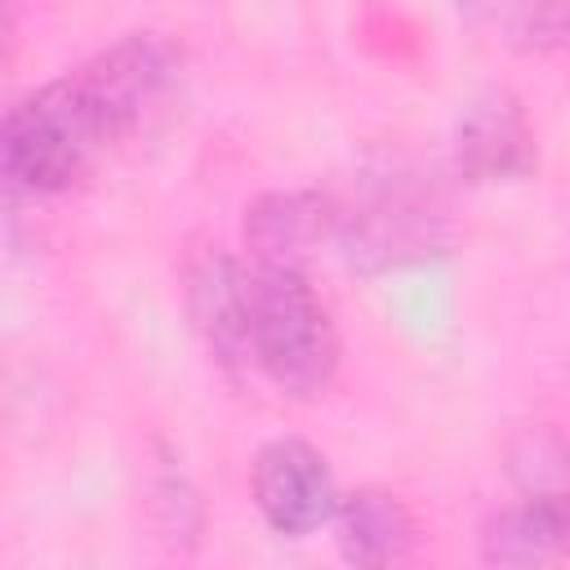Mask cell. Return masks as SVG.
<instances>
[{
  "mask_svg": "<svg viewBox=\"0 0 570 570\" xmlns=\"http://www.w3.org/2000/svg\"><path fill=\"white\" fill-rule=\"evenodd\" d=\"M183 89V49L129 31L76 71L0 111V187L58 196L85 183L120 142L147 134Z\"/></svg>",
  "mask_w": 570,
  "mask_h": 570,
  "instance_id": "1",
  "label": "cell"
},
{
  "mask_svg": "<svg viewBox=\"0 0 570 570\" xmlns=\"http://www.w3.org/2000/svg\"><path fill=\"white\" fill-rule=\"evenodd\" d=\"M343 361L338 325L303 267H249L245 365L294 401L321 396Z\"/></svg>",
  "mask_w": 570,
  "mask_h": 570,
  "instance_id": "2",
  "label": "cell"
},
{
  "mask_svg": "<svg viewBox=\"0 0 570 570\" xmlns=\"http://www.w3.org/2000/svg\"><path fill=\"white\" fill-rule=\"evenodd\" d=\"M454 223L441 191L401 160L374 165L352 196H334V245L361 272H396L450 254Z\"/></svg>",
  "mask_w": 570,
  "mask_h": 570,
  "instance_id": "3",
  "label": "cell"
},
{
  "mask_svg": "<svg viewBox=\"0 0 570 570\" xmlns=\"http://www.w3.org/2000/svg\"><path fill=\"white\" fill-rule=\"evenodd\" d=\"M254 503L263 512V521L285 534V539H303L321 525H330L334 503H338V485L330 472V459L298 436H276L254 454Z\"/></svg>",
  "mask_w": 570,
  "mask_h": 570,
  "instance_id": "4",
  "label": "cell"
},
{
  "mask_svg": "<svg viewBox=\"0 0 570 570\" xmlns=\"http://www.w3.org/2000/svg\"><path fill=\"white\" fill-rule=\"evenodd\" d=\"M539 165V138L508 89L468 102L454 129V169L468 183H517Z\"/></svg>",
  "mask_w": 570,
  "mask_h": 570,
  "instance_id": "5",
  "label": "cell"
},
{
  "mask_svg": "<svg viewBox=\"0 0 570 570\" xmlns=\"http://www.w3.org/2000/svg\"><path fill=\"white\" fill-rule=\"evenodd\" d=\"M245 245L263 267H307L321 245H334V191H263L245 205Z\"/></svg>",
  "mask_w": 570,
  "mask_h": 570,
  "instance_id": "6",
  "label": "cell"
},
{
  "mask_svg": "<svg viewBox=\"0 0 570 570\" xmlns=\"http://www.w3.org/2000/svg\"><path fill=\"white\" fill-rule=\"evenodd\" d=\"M245 294H249V267L236 254L209 249L187 272L191 325L205 338L209 356L227 374H249V365H245Z\"/></svg>",
  "mask_w": 570,
  "mask_h": 570,
  "instance_id": "7",
  "label": "cell"
},
{
  "mask_svg": "<svg viewBox=\"0 0 570 570\" xmlns=\"http://www.w3.org/2000/svg\"><path fill=\"white\" fill-rule=\"evenodd\" d=\"M330 521L338 530L334 539H338L343 561L365 566V570L401 566L419 548V521L410 503L383 485H361L352 494H338Z\"/></svg>",
  "mask_w": 570,
  "mask_h": 570,
  "instance_id": "8",
  "label": "cell"
},
{
  "mask_svg": "<svg viewBox=\"0 0 570 570\" xmlns=\"http://www.w3.org/2000/svg\"><path fill=\"white\" fill-rule=\"evenodd\" d=\"M566 534H570L566 490H525L521 503L499 508L481 525V561L548 566L566 552Z\"/></svg>",
  "mask_w": 570,
  "mask_h": 570,
  "instance_id": "9",
  "label": "cell"
},
{
  "mask_svg": "<svg viewBox=\"0 0 570 570\" xmlns=\"http://www.w3.org/2000/svg\"><path fill=\"white\" fill-rule=\"evenodd\" d=\"M147 503L156 517V530L169 543H196L200 534V499L191 490V481L183 476V468H174L169 459L151 468L147 476Z\"/></svg>",
  "mask_w": 570,
  "mask_h": 570,
  "instance_id": "10",
  "label": "cell"
},
{
  "mask_svg": "<svg viewBox=\"0 0 570 570\" xmlns=\"http://www.w3.org/2000/svg\"><path fill=\"white\" fill-rule=\"evenodd\" d=\"M494 22L521 53H557L566 40V0H503Z\"/></svg>",
  "mask_w": 570,
  "mask_h": 570,
  "instance_id": "11",
  "label": "cell"
},
{
  "mask_svg": "<svg viewBox=\"0 0 570 570\" xmlns=\"http://www.w3.org/2000/svg\"><path fill=\"white\" fill-rule=\"evenodd\" d=\"M9 62H13V27H9V4L0 0V85L9 76Z\"/></svg>",
  "mask_w": 570,
  "mask_h": 570,
  "instance_id": "12",
  "label": "cell"
}]
</instances>
